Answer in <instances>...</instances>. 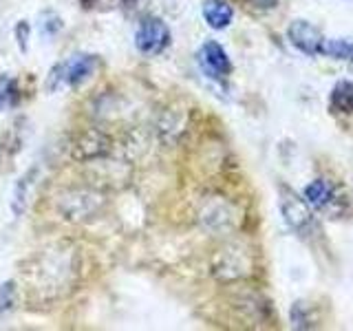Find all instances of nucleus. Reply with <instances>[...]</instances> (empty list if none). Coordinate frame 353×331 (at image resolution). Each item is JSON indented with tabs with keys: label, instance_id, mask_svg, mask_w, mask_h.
Returning a JSON list of instances; mask_svg holds the SVG:
<instances>
[{
	"label": "nucleus",
	"instance_id": "2",
	"mask_svg": "<svg viewBox=\"0 0 353 331\" xmlns=\"http://www.w3.org/2000/svg\"><path fill=\"white\" fill-rule=\"evenodd\" d=\"M97 60L88 53H75L69 60L55 64L47 77V91L58 93L64 88H77L86 80H91L95 73Z\"/></svg>",
	"mask_w": 353,
	"mask_h": 331
},
{
	"label": "nucleus",
	"instance_id": "15",
	"mask_svg": "<svg viewBox=\"0 0 353 331\" xmlns=\"http://www.w3.org/2000/svg\"><path fill=\"white\" fill-rule=\"evenodd\" d=\"M18 84L11 75H0V110L18 104Z\"/></svg>",
	"mask_w": 353,
	"mask_h": 331
},
{
	"label": "nucleus",
	"instance_id": "14",
	"mask_svg": "<svg viewBox=\"0 0 353 331\" xmlns=\"http://www.w3.org/2000/svg\"><path fill=\"white\" fill-rule=\"evenodd\" d=\"M290 318H292V327L294 329H312L314 327V316H312V307L305 301H296L290 309Z\"/></svg>",
	"mask_w": 353,
	"mask_h": 331
},
{
	"label": "nucleus",
	"instance_id": "7",
	"mask_svg": "<svg viewBox=\"0 0 353 331\" xmlns=\"http://www.w3.org/2000/svg\"><path fill=\"white\" fill-rule=\"evenodd\" d=\"M196 60H199V66H201V71L208 77H212V80L223 82L225 77L232 73V60H230V55H228V51L221 47L216 40L203 42V47L199 49Z\"/></svg>",
	"mask_w": 353,
	"mask_h": 331
},
{
	"label": "nucleus",
	"instance_id": "9",
	"mask_svg": "<svg viewBox=\"0 0 353 331\" xmlns=\"http://www.w3.org/2000/svg\"><path fill=\"white\" fill-rule=\"evenodd\" d=\"M110 150V139L99 130H86L80 137L73 141V159L77 161H88V159H97L104 157Z\"/></svg>",
	"mask_w": 353,
	"mask_h": 331
},
{
	"label": "nucleus",
	"instance_id": "4",
	"mask_svg": "<svg viewBox=\"0 0 353 331\" xmlns=\"http://www.w3.org/2000/svg\"><path fill=\"white\" fill-rule=\"evenodd\" d=\"M305 199L314 210L331 214L334 219H338L347 208V199L340 194V190L334 183L329 179H323V177H320V179H314L305 188Z\"/></svg>",
	"mask_w": 353,
	"mask_h": 331
},
{
	"label": "nucleus",
	"instance_id": "11",
	"mask_svg": "<svg viewBox=\"0 0 353 331\" xmlns=\"http://www.w3.org/2000/svg\"><path fill=\"white\" fill-rule=\"evenodd\" d=\"M329 108L338 115H353V82L340 80L331 88Z\"/></svg>",
	"mask_w": 353,
	"mask_h": 331
},
{
	"label": "nucleus",
	"instance_id": "19",
	"mask_svg": "<svg viewBox=\"0 0 353 331\" xmlns=\"http://www.w3.org/2000/svg\"><path fill=\"white\" fill-rule=\"evenodd\" d=\"M80 3H82V5H86V7H88V5H93V3H95V0H80Z\"/></svg>",
	"mask_w": 353,
	"mask_h": 331
},
{
	"label": "nucleus",
	"instance_id": "5",
	"mask_svg": "<svg viewBox=\"0 0 353 331\" xmlns=\"http://www.w3.org/2000/svg\"><path fill=\"white\" fill-rule=\"evenodd\" d=\"M168 44H170V29L161 18L148 16L139 22V27L135 31V47L139 53L159 55L168 49Z\"/></svg>",
	"mask_w": 353,
	"mask_h": 331
},
{
	"label": "nucleus",
	"instance_id": "6",
	"mask_svg": "<svg viewBox=\"0 0 353 331\" xmlns=\"http://www.w3.org/2000/svg\"><path fill=\"white\" fill-rule=\"evenodd\" d=\"M199 219H201L203 228L221 234V232H230L236 225V208L221 197H210L199 212Z\"/></svg>",
	"mask_w": 353,
	"mask_h": 331
},
{
	"label": "nucleus",
	"instance_id": "18",
	"mask_svg": "<svg viewBox=\"0 0 353 331\" xmlns=\"http://www.w3.org/2000/svg\"><path fill=\"white\" fill-rule=\"evenodd\" d=\"M16 40H18L20 51H27L29 49V25H27L25 20L16 25Z\"/></svg>",
	"mask_w": 353,
	"mask_h": 331
},
{
	"label": "nucleus",
	"instance_id": "8",
	"mask_svg": "<svg viewBox=\"0 0 353 331\" xmlns=\"http://www.w3.org/2000/svg\"><path fill=\"white\" fill-rule=\"evenodd\" d=\"M287 40L292 42V47L298 49L301 53L314 58V55H320V44H323V33L316 25L307 20H292L290 27H287Z\"/></svg>",
	"mask_w": 353,
	"mask_h": 331
},
{
	"label": "nucleus",
	"instance_id": "12",
	"mask_svg": "<svg viewBox=\"0 0 353 331\" xmlns=\"http://www.w3.org/2000/svg\"><path fill=\"white\" fill-rule=\"evenodd\" d=\"M38 177V168H31L25 177H20L16 188H14V199H11V208H14V214L20 217L22 212L27 210V203H29V192L33 188V179Z\"/></svg>",
	"mask_w": 353,
	"mask_h": 331
},
{
	"label": "nucleus",
	"instance_id": "3",
	"mask_svg": "<svg viewBox=\"0 0 353 331\" xmlns=\"http://www.w3.org/2000/svg\"><path fill=\"white\" fill-rule=\"evenodd\" d=\"M252 272H254V259H252V254L245 252L241 245L223 248L214 257V263H212L214 279L223 283L248 279Z\"/></svg>",
	"mask_w": 353,
	"mask_h": 331
},
{
	"label": "nucleus",
	"instance_id": "16",
	"mask_svg": "<svg viewBox=\"0 0 353 331\" xmlns=\"http://www.w3.org/2000/svg\"><path fill=\"white\" fill-rule=\"evenodd\" d=\"M16 301H18V287L14 281H7L0 285V316L9 314L11 309L16 307Z\"/></svg>",
	"mask_w": 353,
	"mask_h": 331
},
{
	"label": "nucleus",
	"instance_id": "13",
	"mask_svg": "<svg viewBox=\"0 0 353 331\" xmlns=\"http://www.w3.org/2000/svg\"><path fill=\"white\" fill-rule=\"evenodd\" d=\"M320 55L334 58V60H351L353 62V42L342 40V38L323 40V44H320Z\"/></svg>",
	"mask_w": 353,
	"mask_h": 331
},
{
	"label": "nucleus",
	"instance_id": "10",
	"mask_svg": "<svg viewBox=\"0 0 353 331\" xmlns=\"http://www.w3.org/2000/svg\"><path fill=\"white\" fill-rule=\"evenodd\" d=\"M203 18L208 22V27H212L216 31L228 29L232 18H234V9L228 0H205L203 3Z\"/></svg>",
	"mask_w": 353,
	"mask_h": 331
},
{
	"label": "nucleus",
	"instance_id": "17",
	"mask_svg": "<svg viewBox=\"0 0 353 331\" xmlns=\"http://www.w3.org/2000/svg\"><path fill=\"white\" fill-rule=\"evenodd\" d=\"M42 31L44 33H47V36L51 38L53 36V33H58L60 29H62V20L58 18V16H55V14H49V11H47V14H42Z\"/></svg>",
	"mask_w": 353,
	"mask_h": 331
},
{
	"label": "nucleus",
	"instance_id": "1",
	"mask_svg": "<svg viewBox=\"0 0 353 331\" xmlns=\"http://www.w3.org/2000/svg\"><path fill=\"white\" fill-rule=\"evenodd\" d=\"M279 208L283 221L294 234H298L305 241H314L320 234V225L312 205L307 203V199H303L285 183H279Z\"/></svg>",
	"mask_w": 353,
	"mask_h": 331
}]
</instances>
